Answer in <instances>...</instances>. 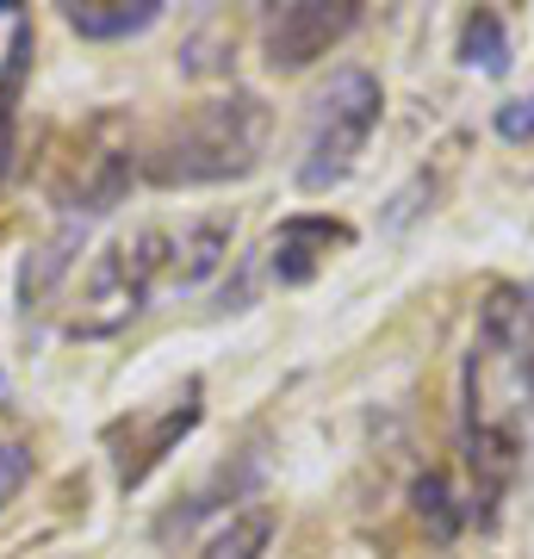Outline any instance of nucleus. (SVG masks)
Returning <instances> with one entry per match:
<instances>
[{
	"instance_id": "f8f14e48",
	"label": "nucleus",
	"mask_w": 534,
	"mask_h": 559,
	"mask_svg": "<svg viewBox=\"0 0 534 559\" xmlns=\"http://www.w3.org/2000/svg\"><path fill=\"white\" fill-rule=\"evenodd\" d=\"M124 187H131V156L106 150V156H94L87 180L75 187V205H81V212H112V205L124 200Z\"/></svg>"
},
{
	"instance_id": "dca6fc26",
	"label": "nucleus",
	"mask_w": 534,
	"mask_h": 559,
	"mask_svg": "<svg viewBox=\"0 0 534 559\" xmlns=\"http://www.w3.org/2000/svg\"><path fill=\"white\" fill-rule=\"evenodd\" d=\"M491 124H497V138L503 143H529L534 138V94H522V100H503L491 112Z\"/></svg>"
},
{
	"instance_id": "39448f33",
	"label": "nucleus",
	"mask_w": 534,
	"mask_h": 559,
	"mask_svg": "<svg viewBox=\"0 0 534 559\" xmlns=\"http://www.w3.org/2000/svg\"><path fill=\"white\" fill-rule=\"evenodd\" d=\"M342 242H348V224L298 212V218H286L274 237H268V267H274L280 286H305V280H317V267H323L330 249H342Z\"/></svg>"
},
{
	"instance_id": "f03ea898",
	"label": "nucleus",
	"mask_w": 534,
	"mask_h": 559,
	"mask_svg": "<svg viewBox=\"0 0 534 559\" xmlns=\"http://www.w3.org/2000/svg\"><path fill=\"white\" fill-rule=\"evenodd\" d=\"M379 106H385L379 75L373 69H355V62L317 87L311 131H305V162H298V187L305 193H323V187H336L355 168V156L367 150V138H373V124H379Z\"/></svg>"
},
{
	"instance_id": "6e6552de",
	"label": "nucleus",
	"mask_w": 534,
	"mask_h": 559,
	"mask_svg": "<svg viewBox=\"0 0 534 559\" xmlns=\"http://www.w3.org/2000/svg\"><path fill=\"white\" fill-rule=\"evenodd\" d=\"M81 237H87V218H69V224H57V237L44 242V249H32V261H25V274H20V305H25V318H32V311L50 299V286L69 274V261L81 255Z\"/></svg>"
},
{
	"instance_id": "4468645a",
	"label": "nucleus",
	"mask_w": 534,
	"mask_h": 559,
	"mask_svg": "<svg viewBox=\"0 0 534 559\" xmlns=\"http://www.w3.org/2000/svg\"><path fill=\"white\" fill-rule=\"evenodd\" d=\"M411 503H416V516L429 522L436 540L460 535V510H454V498H448V479H441V473H423V479L411 485Z\"/></svg>"
},
{
	"instance_id": "9d476101",
	"label": "nucleus",
	"mask_w": 534,
	"mask_h": 559,
	"mask_svg": "<svg viewBox=\"0 0 534 559\" xmlns=\"http://www.w3.org/2000/svg\"><path fill=\"white\" fill-rule=\"evenodd\" d=\"M25 69H32V25L13 20V44H7V62H0V175H7V156H13V112H20V87Z\"/></svg>"
},
{
	"instance_id": "ddd939ff",
	"label": "nucleus",
	"mask_w": 534,
	"mask_h": 559,
	"mask_svg": "<svg viewBox=\"0 0 534 559\" xmlns=\"http://www.w3.org/2000/svg\"><path fill=\"white\" fill-rule=\"evenodd\" d=\"M268 535H274V516H268V510H249V516H237L230 528H218V535L205 540L199 559H261Z\"/></svg>"
},
{
	"instance_id": "9b49d317",
	"label": "nucleus",
	"mask_w": 534,
	"mask_h": 559,
	"mask_svg": "<svg viewBox=\"0 0 534 559\" xmlns=\"http://www.w3.org/2000/svg\"><path fill=\"white\" fill-rule=\"evenodd\" d=\"M460 57L473 62V69H485V75H510V32H503V20H497L491 7L466 13V25H460Z\"/></svg>"
},
{
	"instance_id": "f3484780",
	"label": "nucleus",
	"mask_w": 534,
	"mask_h": 559,
	"mask_svg": "<svg viewBox=\"0 0 534 559\" xmlns=\"http://www.w3.org/2000/svg\"><path fill=\"white\" fill-rule=\"evenodd\" d=\"M423 200H436V180H429V168H423V175H416L411 187H404V193L392 200V212H385V230H404V224L423 212Z\"/></svg>"
},
{
	"instance_id": "0eeeda50",
	"label": "nucleus",
	"mask_w": 534,
	"mask_h": 559,
	"mask_svg": "<svg viewBox=\"0 0 534 559\" xmlns=\"http://www.w3.org/2000/svg\"><path fill=\"white\" fill-rule=\"evenodd\" d=\"M224 255H230V218H199L180 237H168V280L199 286L224 267Z\"/></svg>"
},
{
	"instance_id": "20e7f679",
	"label": "nucleus",
	"mask_w": 534,
	"mask_h": 559,
	"mask_svg": "<svg viewBox=\"0 0 534 559\" xmlns=\"http://www.w3.org/2000/svg\"><path fill=\"white\" fill-rule=\"evenodd\" d=\"M355 20H360L355 0H293V7H274L268 13V62L274 69H305L330 44L348 38Z\"/></svg>"
},
{
	"instance_id": "7ed1b4c3",
	"label": "nucleus",
	"mask_w": 534,
	"mask_h": 559,
	"mask_svg": "<svg viewBox=\"0 0 534 559\" xmlns=\"http://www.w3.org/2000/svg\"><path fill=\"white\" fill-rule=\"evenodd\" d=\"M156 274H168V230H138V237L112 242V249L87 267V280H81V305L69 311L62 330H69L75 342L119 336L124 323L150 305Z\"/></svg>"
},
{
	"instance_id": "423d86ee",
	"label": "nucleus",
	"mask_w": 534,
	"mask_h": 559,
	"mask_svg": "<svg viewBox=\"0 0 534 559\" xmlns=\"http://www.w3.org/2000/svg\"><path fill=\"white\" fill-rule=\"evenodd\" d=\"M193 423H199V380H187V392H180V399L168 404V411H162L156 423H150V436H143L138 448H131V454L119 460V485H124V491L150 479L162 460L175 454V441H180V436H193Z\"/></svg>"
},
{
	"instance_id": "f257e3e1",
	"label": "nucleus",
	"mask_w": 534,
	"mask_h": 559,
	"mask_svg": "<svg viewBox=\"0 0 534 559\" xmlns=\"http://www.w3.org/2000/svg\"><path fill=\"white\" fill-rule=\"evenodd\" d=\"M268 100L261 94H224V100L193 106L187 119L168 124V138L150 150L143 175L156 187H212V180H237L261 162L268 143Z\"/></svg>"
},
{
	"instance_id": "2eb2a0df",
	"label": "nucleus",
	"mask_w": 534,
	"mask_h": 559,
	"mask_svg": "<svg viewBox=\"0 0 534 559\" xmlns=\"http://www.w3.org/2000/svg\"><path fill=\"white\" fill-rule=\"evenodd\" d=\"M25 479H32V448L25 441H0V510L25 491Z\"/></svg>"
},
{
	"instance_id": "1a4fd4ad",
	"label": "nucleus",
	"mask_w": 534,
	"mask_h": 559,
	"mask_svg": "<svg viewBox=\"0 0 534 559\" xmlns=\"http://www.w3.org/2000/svg\"><path fill=\"white\" fill-rule=\"evenodd\" d=\"M162 20V0H99V7H69V25L81 38H131Z\"/></svg>"
}]
</instances>
